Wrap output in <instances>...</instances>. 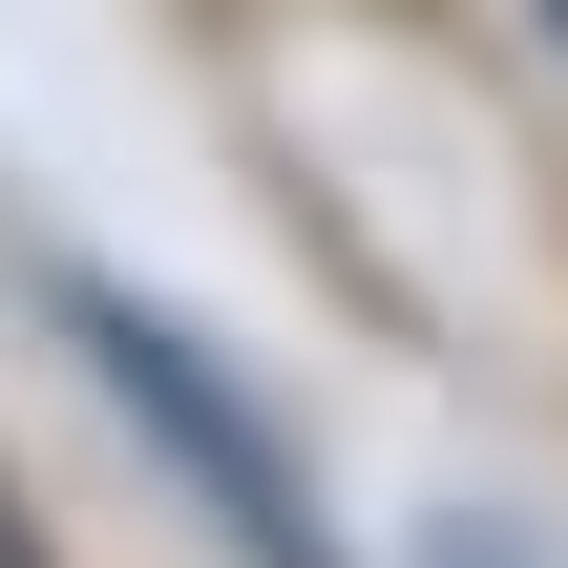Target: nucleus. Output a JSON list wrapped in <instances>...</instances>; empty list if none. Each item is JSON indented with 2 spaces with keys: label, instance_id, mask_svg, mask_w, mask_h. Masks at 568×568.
Here are the masks:
<instances>
[{
  "label": "nucleus",
  "instance_id": "f257e3e1",
  "mask_svg": "<svg viewBox=\"0 0 568 568\" xmlns=\"http://www.w3.org/2000/svg\"><path fill=\"white\" fill-rule=\"evenodd\" d=\"M63 337H84V379L148 422V464L232 527L253 568H337V527H316V485H295V443L232 400V358L190 337V316H148V295H105V274H63Z\"/></svg>",
  "mask_w": 568,
  "mask_h": 568
},
{
  "label": "nucleus",
  "instance_id": "7ed1b4c3",
  "mask_svg": "<svg viewBox=\"0 0 568 568\" xmlns=\"http://www.w3.org/2000/svg\"><path fill=\"white\" fill-rule=\"evenodd\" d=\"M548 21H568V0H548Z\"/></svg>",
  "mask_w": 568,
  "mask_h": 568
},
{
  "label": "nucleus",
  "instance_id": "f03ea898",
  "mask_svg": "<svg viewBox=\"0 0 568 568\" xmlns=\"http://www.w3.org/2000/svg\"><path fill=\"white\" fill-rule=\"evenodd\" d=\"M0 568H21V527H0Z\"/></svg>",
  "mask_w": 568,
  "mask_h": 568
}]
</instances>
